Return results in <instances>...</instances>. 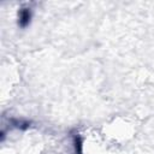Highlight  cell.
Returning <instances> with one entry per match:
<instances>
[{
	"label": "cell",
	"mask_w": 154,
	"mask_h": 154,
	"mask_svg": "<svg viewBox=\"0 0 154 154\" xmlns=\"http://www.w3.org/2000/svg\"><path fill=\"white\" fill-rule=\"evenodd\" d=\"M11 124L14 128H18V129H22V130H25V129H28L30 126V122L19 120V119H11Z\"/></svg>",
	"instance_id": "cell-3"
},
{
	"label": "cell",
	"mask_w": 154,
	"mask_h": 154,
	"mask_svg": "<svg viewBox=\"0 0 154 154\" xmlns=\"http://www.w3.org/2000/svg\"><path fill=\"white\" fill-rule=\"evenodd\" d=\"M31 8L30 7H23L18 12V25L20 28H26L31 22Z\"/></svg>",
	"instance_id": "cell-1"
},
{
	"label": "cell",
	"mask_w": 154,
	"mask_h": 154,
	"mask_svg": "<svg viewBox=\"0 0 154 154\" xmlns=\"http://www.w3.org/2000/svg\"><path fill=\"white\" fill-rule=\"evenodd\" d=\"M72 138H73V147H75L76 154H82V148H83L82 137H81L78 134H75V135L72 136Z\"/></svg>",
	"instance_id": "cell-2"
}]
</instances>
